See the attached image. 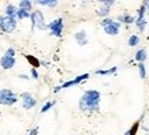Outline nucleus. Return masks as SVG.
<instances>
[{"label": "nucleus", "instance_id": "obj_1", "mask_svg": "<svg viewBox=\"0 0 149 135\" xmlns=\"http://www.w3.org/2000/svg\"><path fill=\"white\" fill-rule=\"evenodd\" d=\"M100 91L97 90H86L79 100V109L84 112H93L97 111L100 105Z\"/></svg>", "mask_w": 149, "mask_h": 135}, {"label": "nucleus", "instance_id": "obj_2", "mask_svg": "<svg viewBox=\"0 0 149 135\" xmlns=\"http://www.w3.org/2000/svg\"><path fill=\"white\" fill-rule=\"evenodd\" d=\"M101 26H103L104 32L107 33L108 36H116L119 30H120V23L113 21V19L105 18L101 21Z\"/></svg>", "mask_w": 149, "mask_h": 135}, {"label": "nucleus", "instance_id": "obj_3", "mask_svg": "<svg viewBox=\"0 0 149 135\" xmlns=\"http://www.w3.org/2000/svg\"><path fill=\"white\" fill-rule=\"evenodd\" d=\"M18 101V97L10 89H1L0 90V104L1 105H13Z\"/></svg>", "mask_w": 149, "mask_h": 135}, {"label": "nucleus", "instance_id": "obj_4", "mask_svg": "<svg viewBox=\"0 0 149 135\" xmlns=\"http://www.w3.org/2000/svg\"><path fill=\"white\" fill-rule=\"evenodd\" d=\"M0 29L6 33H13L17 29V21L14 18L7 17V15L0 17Z\"/></svg>", "mask_w": 149, "mask_h": 135}, {"label": "nucleus", "instance_id": "obj_5", "mask_svg": "<svg viewBox=\"0 0 149 135\" xmlns=\"http://www.w3.org/2000/svg\"><path fill=\"white\" fill-rule=\"evenodd\" d=\"M32 27H37V29H40V30H45L48 29V25H45V21H44V15L41 11H34L32 14Z\"/></svg>", "mask_w": 149, "mask_h": 135}, {"label": "nucleus", "instance_id": "obj_6", "mask_svg": "<svg viewBox=\"0 0 149 135\" xmlns=\"http://www.w3.org/2000/svg\"><path fill=\"white\" fill-rule=\"evenodd\" d=\"M88 78H89V74H82V75H78L77 78H74V79H71V81L64 82L62 86H59V87H55L54 91H55V93H58V91H60L62 89H67V87H71V86H74V85H79L81 82L86 81Z\"/></svg>", "mask_w": 149, "mask_h": 135}, {"label": "nucleus", "instance_id": "obj_7", "mask_svg": "<svg viewBox=\"0 0 149 135\" xmlns=\"http://www.w3.org/2000/svg\"><path fill=\"white\" fill-rule=\"evenodd\" d=\"M48 29L51 30V34L55 37H60L62 36V32H63V19L58 18L52 21V22L48 25Z\"/></svg>", "mask_w": 149, "mask_h": 135}, {"label": "nucleus", "instance_id": "obj_8", "mask_svg": "<svg viewBox=\"0 0 149 135\" xmlns=\"http://www.w3.org/2000/svg\"><path fill=\"white\" fill-rule=\"evenodd\" d=\"M21 98H22V107L25 109H32L34 105L37 104L36 98L33 97L29 91H25V93H22L21 94Z\"/></svg>", "mask_w": 149, "mask_h": 135}, {"label": "nucleus", "instance_id": "obj_9", "mask_svg": "<svg viewBox=\"0 0 149 135\" xmlns=\"http://www.w3.org/2000/svg\"><path fill=\"white\" fill-rule=\"evenodd\" d=\"M113 4H115V1H113V0H111V1H104L103 6L97 8L96 14L100 15V17H107V15L109 14V10H111V7H112Z\"/></svg>", "mask_w": 149, "mask_h": 135}, {"label": "nucleus", "instance_id": "obj_10", "mask_svg": "<svg viewBox=\"0 0 149 135\" xmlns=\"http://www.w3.org/2000/svg\"><path fill=\"white\" fill-rule=\"evenodd\" d=\"M0 66L4 68V70H10V68H13L15 66V59L4 55V56H1V59H0Z\"/></svg>", "mask_w": 149, "mask_h": 135}, {"label": "nucleus", "instance_id": "obj_11", "mask_svg": "<svg viewBox=\"0 0 149 135\" xmlns=\"http://www.w3.org/2000/svg\"><path fill=\"white\" fill-rule=\"evenodd\" d=\"M75 40L79 45H86L88 44V37H86V32L85 30H79V32L75 33Z\"/></svg>", "mask_w": 149, "mask_h": 135}, {"label": "nucleus", "instance_id": "obj_12", "mask_svg": "<svg viewBox=\"0 0 149 135\" xmlns=\"http://www.w3.org/2000/svg\"><path fill=\"white\" fill-rule=\"evenodd\" d=\"M148 59V53H146V51L145 49H140V51H137V53H136V60L138 62V63H144L145 60Z\"/></svg>", "mask_w": 149, "mask_h": 135}, {"label": "nucleus", "instance_id": "obj_13", "mask_svg": "<svg viewBox=\"0 0 149 135\" xmlns=\"http://www.w3.org/2000/svg\"><path fill=\"white\" fill-rule=\"evenodd\" d=\"M118 21H119V23H126V25H130V23L136 22V18H133L131 15L125 14V15H120V17L118 18Z\"/></svg>", "mask_w": 149, "mask_h": 135}, {"label": "nucleus", "instance_id": "obj_14", "mask_svg": "<svg viewBox=\"0 0 149 135\" xmlns=\"http://www.w3.org/2000/svg\"><path fill=\"white\" fill-rule=\"evenodd\" d=\"M6 15L7 17H10V18H17V15H18V10L15 8L14 6H11V4H8L7 6V8H6Z\"/></svg>", "mask_w": 149, "mask_h": 135}, {"label": "nucleus", "instance_id": "obj_15", "mask_svg": "<svg viewBox=\"0 0 149 135\" xmlns=\"http://www.w3.org/2000/svg\"><path fill=\"white\" fill-rule=\"evenodd\" d=\"M136 25H137V27H138V30H140V32H144L145 27H146V21H145V17H144V18L137 17V18H136Z\"/></svg>", "mask_w": 149, "mask_h": 135}, {"label": "nucleus", "instance_id": "obj_16", "mask_svg": "<svg viewBox=\"0 0 149 135\" xmlns=\"http://www.w3.org/2000/svg\"><path fill=\"white\" fill-rule=\"evenodd\" d=\"M37 4L47 6V7H56V6H58V1H56V0H40V1H37Z\"/></svg>", "mask_w": 149, "mask_h": 135}, {"label": "nucleus", "instance_id": "obj_17", "mask_svg": "<svg viewBox=\"0 0 149 135\" xmlns=\"http://www.w3.org/2000/svg\"><path fill=\"white\" fill-rule=\"evenodd\" d=\"M19 7L21 10H25V11H30L32 10V1H29V0H22V1H19Z\"/></svg>", "mask_w": 149, "mask_h": 135}, {"label": "nucleus", "instance_id": "obj_18", "mask_svg": "<svg viewBox=\"0 0 149 135\" xmlns=\"http://www.w3.org/2000/svg\"><path fill=\"white\" fill-rule=\"evenodd\" d=\"M118 68L116 67H112V68H108V70H97L96 74H99V75H109V74H115Z\"/></svg>", "mask_w": 149, "mask_h": 135}, {"label": "nucleus", "instance_id": "obj_19", "mask_svg": "<svg viewBox=\"0 0 149 135\" xmlns=\"http://www.w3.org/2000/svg\"><path fill=\"white\" fill-rule=\"evenodd\" d=\"M138 42H140V37L137 36V34H133V36H130L129 41H127L129 46H136V45L138 44Z\"/></svg>", "mask_w": 149, "mask_h": 135}, {"label": "nucleus", "instance_id": "obj_20", "mask_svg": "<svg viewBox=\"0 0 149 135\" xmlns=\"http://www.w3.org/2000/svg\"><path fill=\"white\" fill-rule=\"evenodd\" d=\"M29 17H32V14L25 11V10H18V15H17V18L18 19H23V18H29Z\"/></svg>", "mask_w": 149, "mask_h": 135}, {"label": "nucleus", "instance_id": "obj_21", "mask_svg": "<svg viewBox=\"0 0 149 135\" xmlns=\"http://www.w3.org/2000/svg\"><path fill=\"white\" fill-rule=\"evenodd\" d=\"M138 126H140V122L134 123V124L131 126L130 130L127 131V134H129V135H136V134H137V131H138Z\"/></svg>", "mask_w": 149, "mask_h": 135}, {"label": "nucleus", "instance_id": "obj_22", "mask_svg": "<svg viewBox=\"0 0 149 135\" xmlns=\"http://www.w3.org/2000/svg\"><path fill=\"white\" fill-rule=\"evenodd\" d=\"M138 71H140V77L142 78V79H145V78H146V70H145L144 63L138 64Z\"/></svg>", "mask_w": 149, "mask_h": 135}, {"label": "nucleus", "instance_id": "obj_23", "mask_svg": "<svg viewBox=\"0 0 149 135\" xmlns=\"http://www.w3.org/2000/svg\"><path fill=\"white\" fill-rule=\"evenodd\" d=\"M54 101H48V102L45 104V105H44V107H42V108H41V113H45L47 111H49L51 108H52V107H54Z\"/></svg>", "mask_w": 149, "mask_h": 135}, {"label": "nucleus", "instance_id": "obj_24", "mask_svg": "<svg viewBox=\"0 0 149 135\" xmlns=\"http://www.w3.org/2000/svg\"><path fill=\"white\" fill-rule=\"evenodd\" d=\"M26 59L30 62V63H32L33 67H38V66H40V62H38L36 57H33V56H26Z\"/></svg>", "mask_w": 149, "mask_h": 135}, {"label": "nucleus", "instance_id": "obj_25", "mask_svg": "<svg viewBox=\"0 0 149 135\" xmlns=\"http://www.w3.org/2000/svg\"><path fill=\"white\" fill-rule=\"evenodd\" d=\"M6 55L10 56V57H14V56H15V49H14V48H8V49L6 51Z\"/></svg>", "mask_w": 149, "mask_h": 135}, {"label": "nucleus", "instance_id": "obj_26", "mask_svg": "<svg viewBox=\"0 0 149 135\" xmlns=\"http://www.w3.org/2000/svg\"><path fill=\"white\" fill-rule=\"evenodd\" d=\"M37 134H38V127H34V128L30 130V134L29 135H37Z\"/></svg>", "mask_w": 149, "mask_h": 135}, {"label": "nucleus", "instance_id": "obj_27", "mask_svg": "<svg viewBox=\"0 0 149 135\" xmlns=\"http://www.w3.org/2000/svg\"><path fill=\"white\" fill-rule=\"evenodd\" d=\"M32 77L34 78V79H37V78H38V74H37V71L34 70V68H32Z\"/></svg>", "mask_w": 149, "mask_h": 135}, {"label": "nucleus", "instance_id": "obj_28", "mask_svg": "<svg viewBox=\"0 0 149 135\" xmlns=\"http://www.w3.org/2000/svg\"><path fill=\"white\" fill-rule=\"evenodd\" d=\"M145 7H146V8L149 10V1H146V3H145Z\"/></svg>", "mask_w": 149, "mask_h": 135}, {"label": "nucleus", "instance_id": "obj_29", "mask_svg": "<svg viewBox=\"0 0 149 135\" xmlns=\"http://www.w3.org/2000/svg\"><path fill=\"white\" fill-rule=\"evenodd\" d=\"M125 135H129V134H127V132H126V134H125Z\"/></svg>", "mask_w": 149, "mask_h": 135}]
</instances>
